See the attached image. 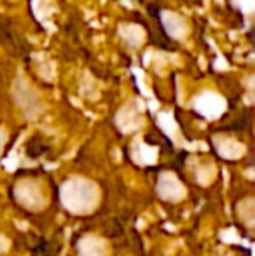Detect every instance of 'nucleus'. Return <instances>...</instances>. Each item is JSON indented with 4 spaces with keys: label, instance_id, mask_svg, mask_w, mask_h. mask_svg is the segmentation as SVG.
Returning a JSON list of instances; mask_svg holds the SVG:
<instances>
[{
    "label": "nucleus",
    "instance_id": "1",
    "mask_svg": "<svg viewBox=\"0 0 255 256\" xmlns=\"http://www.w3.org/2000/svg\"><path fill=\"white\" fill-rule=\"evenodd\" d=\"M16 37L13 34V26H11V21L7 18H0V42H14Z\"/></svg>",
    "mask_w": 255,
    "mask_h": 256
}]
</instances>
